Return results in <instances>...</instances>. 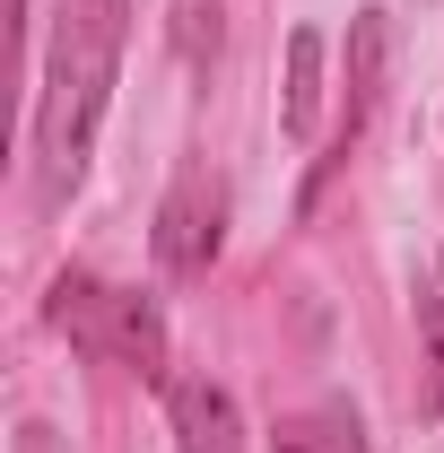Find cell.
<instances>
[{
  "mask_svg": "<svg viewBox=\"0 0 444 453\" xmlns=\"http://www.w3.org/2000/svg\"><path fill=\"white\" fill-rule=\"evenodd\" d=\"M122 35H131V0H53V44H44V88H35V183L61 201L105 122L113 70H122Z\"/></svg>",
  "mask_w": 444,
  "mask_h": 453,
  "instance_id": "6da1fadb",
  "label": "cell"
},
{
  "mask_svg": "<svg viewBox=\"0 0 444 453\" xmlns=\"http://www.w3.org/2000/svg\"><path fill=\"white\" fill-rule=\"evenodd\" d=\"M53 323L96 366H122L140 384H166V323L140 288H113V280H88V271H61L53 280Z\"/></svg>",
  "mask_w": 444,
  "mask_h": 453,
  "instance_id": "7a4b0ae2",
  "label": "cell"
},
{
  "mask_svg": "<svg viewBox=\"0 0 444 453\" xmlns=\"http://www.w3.org/2000/svg\"><path fill=\"white\" fill-rule=\"evenodd\" d=\"M218 226H226V192L210 166H183L166 183V201H157V271L174 280H201L210 262H218Z\"/></svg>",
  "mask_w": 444,
  "mask_h": 453,
  "instance_id": "3957f363",
  "label": "cell"
},
{
  "mask_svg": "<svg viewBox=\"0 0 444 453\" xmlns=\"http://www.w3.org/2000/svg\"><path fill=\"white\" fill-rule=\"evenodd\" d=\"M384 53H392V27L384 9H357V27H348V122H340L332 157H323V174L357 149V131H366V113H375V96H384Z\"/></svg>",
  "mask_w": 444,
  "mask_h": 453,
  "instance_id": "277c9868",
  "label": "cell"
},
{
  "mask_svg": "<svg viewBox=\"0 0 444 453\" xmlns=\"http://www.w3.org/2000/svg\"><path fill=\"white\" fill-rule=\"evenodd\" d=\"M166 410H174V445L183 453H244V418H235V401H226L210 375L174 384Z\"/></svg>",
  "mask_w": 444,
  "mask_h": 453,
  "instance_id": "5b68a950",
  "label": "cell"
},
{
  "mask_svg": "<svg viewBox=\"0 0 444 453\" xmlns=\"http://www.w3.org/2000/svg\"><path fill=\"white\" fill-rule=\"evenodd\" d=\"M287 140H314L323 131V27H296L287 35V96H279Z\"/></svg>",
  "mask_w": 444,
  "mask_h": 453,
  "instance_id": "8992f818",
  "label": "cell"
},
{
  "mask_svg": "<svg viewBox=\"0 0 444 453\" xmlns=\"http://www.w3.org/2000/svg\"><path fill=\"white\" fill-rule=\"evenodd\" d=\"M279 453H366V436H357V418L340 401H323V410H296L279 427Z\"/></svg>",
  "mask_w": 444,
  "mask_h": 453,
  "instance_id": "52a82bcc",
  "label": "cell"
},
{
  "mask_svg": "<svg viewBox=\"0 0 444 453\" xmlns=\"http://www.w3.org/2000/svg\"><path fill=\"white\" fill-rule=\"evenodd\" d=\"M218 0H174V53L192 61V70H210L218 61Z\"/></svg>",
  "mask_w": 444,
  "mask_h": 453,
  "instance_id": "ba28073f",
  "label": "cell"
}]
</instances>
